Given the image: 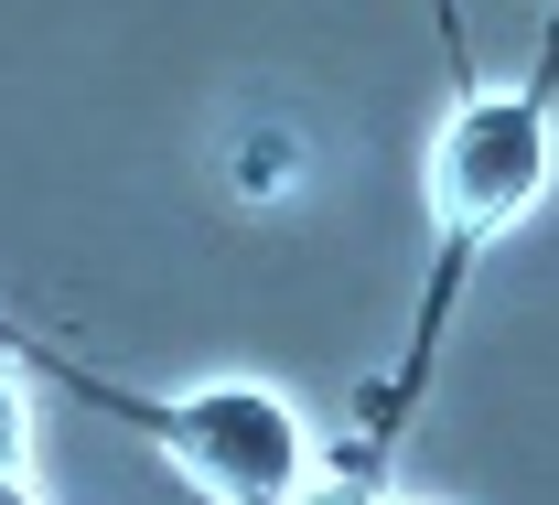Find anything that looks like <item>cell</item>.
<instances>
[{"label": "cell", "instance_id": "cell-3", "mask_svg": "<svg viewBox=\"0 0 559 505\" xmlns=\"http://www.w3.org/2000/svg\"><path fill=\"white\" fill-rule=\"evenodd\" d=\"M290 183H301V141H290V130H248V141H237V194H248V205H280Z\"/></svg>", "mask_w": 559, "mask_h": 505}, {"label": "cell", "instance_id": "cell-5", "mask_svg": "<svg viewBox=\"0 0 559 505\" xmlns=\"http://www.w3.org/2000/svg\"><path fill=\"white\" fill-rule=\"evenodd\" d=\"M290 505H377V495H366V484H312V473H301V495H290Z\"/></svg>", "mask_w": 559, "mask_h": 505}, {"label": "cell", "instance_id": "cell-1", "mask_svg": "<svg viewBox=\"0 0 559 505\" xmlns=\"http://www.w3.org/2000/svg\"><path fill=\"white\" fill-rule=\"evenodd\" d=\"M549 161H559L549 108L527 86H485L430 141V205H441V226H463V237H495V226H516L549 194Z\"/></svg>", "mask_w": 559, "mask_h": 505}, {"label": "cell", "instance_id": "cell-4", "mask_svg": "<svg viewBox=\"0 0 559 505\" xmlns=\"http://www.w3.org/2000/svg\"><path fill=\"white\" fill-rule=\"evenodd\" d=\"M22 441H33V409H22V387L0 376V473H22Z\"/></svg>", "mask_w": 559, "mask_h": 505}, {"label": "cell", "instance_id": "cell-6", "mask_svg": "<svg viewBox=\"0 0 559 505\" xmlns=\"http://www.w3.org/2000/svg\"><path fill=\"white\" fill-rule=\"evenodd\" d=\"M0 505H44V495H33V484H22V473H0Z\"/></svg>", "mask_w": 559, "mask_h": 505}, {"label": "cell", "instance_id": "cell-2", "mask_svg": "<svg viewBox=\"0 0 559 505\" xmlns=\"http://www.w3.org/2000/svg\"><path fill=\"white\" fill-rule=\"evenodd\" d=\"M162 452H173L215 505H290L301 473H312L301 409H290L280 387H194V398L162 420Z\"/></svg>", "mask_w": 559, "mask_h": 505}]
</instances>
